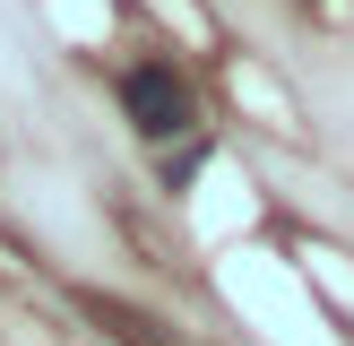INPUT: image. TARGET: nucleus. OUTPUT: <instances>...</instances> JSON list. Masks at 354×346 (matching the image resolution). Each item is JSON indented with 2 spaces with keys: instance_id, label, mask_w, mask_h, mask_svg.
Returning a JSON list of instances; mask_svg holds the SVG:
<instances>
[{
  "instance_id": "obj_1",
  "label": "nucleus",
  "mask_w": 354,
  "mask_h": 346,
  "mask_svg": "<svg viewBox=\"0 0 354 346\" xmlns=\"http://www.w3.org/2000/svg\"><path fill=\"white\" fill-rule=\"evenodd\" d=\"M121 113H130V130L156 138V147H173V138L199 130V95H190V78L173 61H130L121 69Z\"/></svg>"
},
{
  "instance_id": "obj_2",
  "label": "nucleus",
  "mask_w": 354,
  "mask_h": 346,
  "mask_svg": "<svg viewBox=\"0 0 354 346\" xmlns=\"http://www.w3.org/2000/svg\"><path fill=\"white\" fill-rule=\"evenodd\" d=\"M199 165H207V138H190L182 156L165 147V190H182V182H190V173H199Z\"/></svg>"
}]
</instances>
